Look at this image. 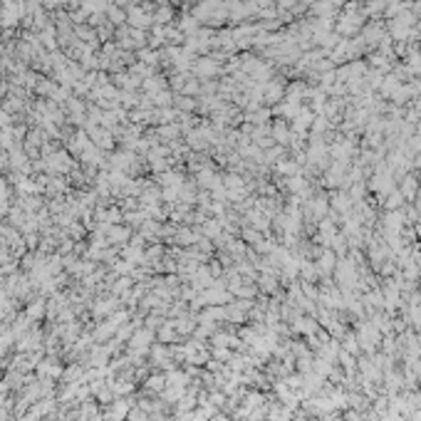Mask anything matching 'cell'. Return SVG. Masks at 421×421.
I'll list each match as a JSON object with an SVG mask.
<instances>
[]
</instances>
